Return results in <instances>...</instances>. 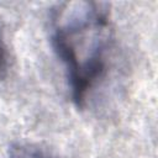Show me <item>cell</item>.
<instances>
[{
  "label": "cell",
  "mask_w": 158,
  "mask_h": 158,
  "mask_svg": "<svg viewBox=\"0 0 158 158\" xmlns=\"http://www.w3.org/2000/svg\"><path fill=\"white\" fill-rule=\"evenodd\" d=\"M49 27L72 100L83 107L109 70L114 43L109 5L84 0L60 2L51 12Z\"/></svg>",
  "instance_id": "6da1fadb"
},
{
  "label": "cell",
  "mask_w": 158,
  "mask_h": 158,
  "mask_svg": "<svg viewBox=\"0 0 158 158\" xmlns=\"http://www.w3.org/2000/svg\"><path fill=\"white\" fill-rule=\"evenodd\" d=\"M6 158H59L51 152L31 143H16L11 146Z\"/></svg>",
  "instance_id": "7a4b0ae2"
},
{
  "label": "cell",
  "mask_w": 158,
  "mask_h": 158,
  "mask_svg": "<svg viewBox=\"0 0 158 158\" xmlns=\"http://www.w3.org/2000/svg\"><path fill=\"white\" fill-rule=\"evenodd\" d=\"M7 59H9V54H7V46L5 42V36H4V30H2V25L0 21V78L6 73L7 70Z\"/></svg>",
  "instance_id": "3957f363"
}]
</instances>
